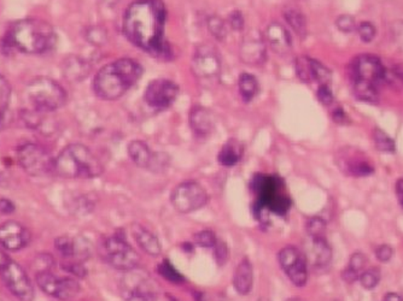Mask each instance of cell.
<instances>
[{"label": "cell", "instance_id": "obj_1", "mask_svg": "<svg viewBox=\"0 0 403 301\" xmlns=\"http://www.w3.org/2000/svg\"><path fill=\"white\" fill-rule=\"evenodd\" d=\"M167 8L162 0H137L123 16V33L132 44L153 56L167 59L172 48L165 40Z\"/></svg>", "mask_w": 403, "mask_h": 301}, {"label": "cell", "instance_id": "obj_2", "mask_svg": "<svg viewBox=\"0 0 403 301\" xmlns=\"http://www.w3.org/2000/svg\"><path fill=\"white\" fill-rule=\"evenodd\" d=\"M56 33L51 24L40 18H25L13 24L3 40V48L28 55L49 52L56 44Z\"/></svg>", "mask_w": 403, "mask_h": 301}, {"label": "cell", "instance_id": "obj_3", "mask_svg": "<svg viewBox=\"0 0 403 301\" xmlns=\"http://www.w3.org/2000/svg\"><path fill=\"white\" fill-rule=\"evenodd\" d=\"M141 65L131 58H120L97 72L93 81V89L103 101H116L140 80Z\"/></svg>", "mask_w": 403, "mask_h": 301}, {"label": "cell", "instance_id": "obj_4", "mask_svg": "<svg viewBox=\"0 0 403 301\" xmlns=\"http://www.w3.org/2000/svg\"><path fill=\"white\" fill-rule=\"evenodd\" d=\"M53 173L65 178L89 180L103 173V165L85 144L67 146L53 161Z\"/></svg>", "mask_w": 403, "mask_h": 301}, {"label": "cell", "instance_id": "obj_5", "mask_svg": "<svg viewBox=\"0 0 403 301\" xmlns=\"http://www.w3.org/2000/svg\"><path fill=\"white\" fill-rule=\"evenodd\" d=\"M387 69L378 57L363 55L351 65V79L355 94L367 103H375L378 99L380 84L385 81Z\"/></svg>", "mask_w": 403, "mask_h": 301}, {"label": "cell", "instance_id": "obj_6", "mask_svg": "<svg viewBox=\"0 0 403 301\" xmlns=\"http://www.w3.org/2000/svg\"><path fill=\"white\" fill-rule=\"evenodd\" d=\"M26 96L33 108L43 113H53L65 106L68 94L61 84L50 77L40 76L31 81L26 87Z\"/></svg>", "mask_w": 403, "mask_h": 301}, {"label": "cell", "instance_id": "obj_7", "mask_svg": "<svg viewBox=\"0 0 403 301\" xmlns=\"http://www.w3.org/2000/svg\"><path fill=\"white\" fill-rule=\"evenodd\" d=\"M253 189L258 195V206L275 215H285L290 209V199L284 193L282 181L277 176L258 175L253 181Z\"/></svg>", "mask_w": 403, "mask_h": 301}, {"label": "cell", "instance_id": "obj_8", "mask_svg": "<svg viewBox=\"0 0 403 301\" xmlns=\"http://www.w3.org/2000/svg\"><path fill=\"white\" fill-rule=\"evenodd\" d=\"M120 290L126 301H156L158 295V285L149 273L138 268L126 271Z\"/></svg>", "mask_w": 403, "mask_h": 301}, {"label": "cell", "instance_id": "obj_9", "mask_svg": "<svg viewBox=\"0 0 403 301\" xmlns=\"http://www.w3.org/2000/svg\"><path fill=\"white\" fill-rule=\"evenodd\" d=\"M101 254L108 264L122 271L136 269L139 264V256L136 249L129 245L121 234L108 237L103 244Z\"/></svg>", "mask_w": 403, "mask_h": 301}, {"label": "cell", "instance_id": "obj_10", "mask_svg": "<svg viewBox=\"0 0 403 301\" xmlns=\"http://www.w3.org/2000/svg\"><path fill=\"white\" fill-rule=\"evenodd\" d=\"M17 159L26 173L32 176H45L53 171V161L49 152L39 144H22L17 149Z\"/></svg>", "mask_w": 403, "mask_h": 301}, {"label": "cell", "instance_id": "obj_11", "mask_svg": "<svg viewBox=\"0 0 403 301\" xmlns=\"http://www.w3.org/2000/svg\"><path fill=\"white\" fill-rule=\"evenodd\" d=\"M172 204L180 213H189L204 208L208 201L206 189L194 181L177 186L170 197Z\"/></svg>", "mask_w": 403, "mask_h": 301}, {"label": "cell", "instance_id": "obj_12", "mask_svg": "<svg viewBox=\"0 0 403 301\" xmlns=\"http://www.w3.org/2000/svg\"><path fill=\"white\" fill-rule=\"evenodd\" d=\"M0 275L8 285L10 292L21 301H33L34 288L28 275L16 261L9 258L8 261L0 265Z\"/></svg>", "mask_w": 403, "mask_h": 301}, {"label": "cell", "instance_id": "obj_13", "mask_svg": "<svg viewBox=\"0 0 403 301\" xmlns=\"http://www.w3.org/2000/svg\"><path fill=\"white\" fill-rule=\"evenodd\" d=\"M191 70L196 79L201 81H213L221 74V59L219 53L209 45H203L196 50Z\"/></svg>", "mask_w": 403, "mask_h": 301}, {"label": "cell", "instance_id": "obj_14", "mask_svg": "<svg viewBox=\"0 0 403 301\" xmlns=\"http://www.w3.org/2000/svg\"><path fill=\"white\" fill-rule=\"evenodd\" d=\"M37 282L45 293L60 300H72L80 292V285L72 277H58L50 271L38 273Z\"/></svg>", "mask_w": 403, "mask_h": 301}, {"label": "cell", "instance_id": "obj_15", "mask_svg": "<svg viewBox=\"0 0 403 301\" xmlns=\"http://www.w3.org/2000/svg\"><path fill=\"white\" fill-rule=\"evenodd\" d=\"M279 264L290 278V281L297 287L306 285L308 280V263L304 253L294 246H287L279 252Z\"/></svg>", "mask_w": 403, "mask_h": 301}, {"label": "cell", "instance_id": "obj_16", "mask_svg": "<svg viewBox=\"0 0 403 301\" xmlns=\"http://www.w3.org/2000/svg\"><path fill=\"white\" fill-rule=\"evenodd\" d=\"M179 96V87L173 81L165 80V79H158V80L150 82L146 87L145 101L149 106L156 110H165L173 105L174 101H177Z\"/></svg>", "mask_w": 403, "mask_h": 301}, {"label": "cell", "instance_id": "obj_17", "mask_svg": "<svg viewBox=\"0 0 403 301\" xmlns=\"http://www.w3.org/2000/svg\"><path fill=\"white\" fill-rule=\"evenodd\" d=\"M243 63L250 67H260L266 62L267 45L261 33L251 30L243 38L239 48Z\"/></svg>", "mask_w": 403, "mask_h": 301}, {"label": "cell", "instance_id": "obj_18", "mask_svg": "<svg viewBox=\"0 0 403 301\" xmlns=\"http://www.w3.org/2000/svg\"><path fill=\"white\" fill-rule=\"evenodd\" d=\"M31 242V233L18 222H6L0 225V245L9 251L25 249Z\"/></svg>", "mask_w": 403, "mask_h": 301}, {"label": "cell", "instance_id": "obj_19", "mask_svg": "<svg viewBox=\"0 0 403 301\" xmlns=\"http://www.w3.org/2000/svg\"><path fill=\"white\" fill-rule=\"evenodd\" d=\"M307 263L311 268L316 270H323L330 265L332 259V249H331L326 237H309L306 244Z\"/></svg>", "mask_w": 403, "mask_h": 301}, {"label": "cell", "instance_id": "obj_20", "mask_svg": "<svg viewBox=\"0 0 403 301\" xmlns=\"http://www.w3.org/2000/svg\"><path fill=\"white\" fill-rule=\"evenodd\" d=\"M265 41L268 47L279 56H287L292 47L290 33L282 24L273 22L266 28L263 34Z\"/></svg>", "mask_w": 403, "mask_h": 301}, {"label": "cell", "instance_id": "obj_21", "mask_svg": "<svg viewBox=\"0 0 403 301\" xmlns=\"http://www.w3.org/2000/svg\"><path fill=\"white\" fill-rule=\"evenodd\" d=\"M189 125L199 137H209L214 130V118L208 108L196 105L189 111Z\"/></svg>", "mask_w": 403, "mask_h": 301}, {"label": "cell", "instance_id": "obj_22", "mask_svg": "<svg viewBox=\"0 0 403 301\" xmlns=\"http://www.w3.org/2000/svg\"><path fill=\"white\" fill-rule=\"evenodd\" d=\"M63 76L69 82H80L87 77L91 72V65L87 60L79 56L68 57L62 67Z\"/></svg>", "mask_w": 403, "mask_h": 301}, {"label": "cell", "instance_id": "obj_23", "mask_svg": "<svg viewBox=\"0 0 403 301\" xmlns=\"http://www.w3.org/2000/svg\"><path fill=\"white\" fill-rule=\"evenodd\" d=\"M339 164L342 165V168L346 169L348 174H351L354 176H367L373 173L372 165L355 151L354 152L346 151V153L341 157Z\"/></svg>", "mask_w": 403, "mask_h": 301}, {"label": "cell", "instance_id": "obj_24", "mask_svg": "<svg viewBox=\"0 0 403 301\" xmlns=\"http://www.w3.org/2000/svg\"><path fill=\"white\" fill-rule=\"evenodd\" d=\"M253 282H254L253 265L248 259H244L239 263L237 269L234 271V288L241 295H246L250 293L253 289Z\"/></svg>", "mask_w": 403, "mask_h": 301}, {"label": "cell", "instance_id": "obj_25", "mask_svg": "<svg viewBox=\"0 0 403 301\" xmlns=\"http://www.w3.org/2000/svg\"><path fill=\"white\" fill-rule=\"evenodd\" d=\"M132 230H133V237L138 245L146 254H149L151 257L160 256L161 245H160L158 237H155L153 233H150L148 229L139 225H134Z\"/></svg>", "mask_w": 403, "mask_h": 301}, {"label": "cell", "instance_id": "obj_26", "mask_svg": "<svg viewBox=\"0 0 403 301\" xmlns=\"http://www.w3.org/2000/svg\"><path fill=\"white\" fill-rule=\"evenodd\" d=\"M128 154L134 164L139 168L148 169L153 152L150 151L149 146L144 141L136 140L129 144Z\"/></svg>", "mask_w": 403, "mask_h": 301}, {"label": "cell", "instance_id": "obj_27", "mask_svg": "<svg viewBox=\"0 0 403 301\" xmlns=\"http://www.w3.org/2000/svg\"><path fill=\"white\" fill-rule=\"evenodd\" d=\"M242 146L239 144V142L234 140L228 141L219 153V161L223 166L231 168V166L238 164V161L242 158Z\"/></svg>", "mask_w": 403, "mask_h": 301}, {"label": "cell", "instance_id": "obj_28", "mask_svg": "<svg viewBox=\"0 0 403 301\" xmlns=\"http://www.w3.org/2000/svg\"><path fill=\"white\" fill-rule=\"evenodd\" d=\"M238 89L243 101L250 103L254 101L255 96H258L260 86L254 75L244 72L239 76Z\"/></svg>", "mask_w": 403, "mask_h": 301}, {"label": "cell", "instance_id": "obj_29", "mask_svg": "<svg viewBox=\"0 0 403 301\" xmlns=\"http://www.w3.org/2000/svg\"><path fill=\"white\" fill-rule=\"evenodd\" d=\"M366 257L361 252H355L351 256L347 269L344 270L342 273L343 280L346 282H355L360 277V273H363L366 265Z\"/></svg>", "mask_w": 403, "mask_h": 301}, {"label": "cell", "instance_id": "obj_30", "mask_svg": "<svg viewBox=\"0 0 403 301\" xmlns=\"http://www.w3.org/2000/svg\"><path fill=\"white\" fill-rule=\"evenodd\" d=\"M284 17L287 24L290 25V28L294 30L297 35L304 38L307 35V21L306 17L303 16V13L296 8H287L284 12Z\"/></svg>", "mask_w": 403, "mask_h": 301}, {"label": "cell", "instance_id": "obj_31", "mask_svg": "<svg viewBox=\"0 0 403 301\" xmlns=\"http://www.w3.org/2000/svg\"><path fill=\"white\" fill-rule=\"evenodd\" d=\"M331 72L318 60L311 59V80L318 82L320 86H330Z\"/></svg>", "mask_w": 403, "mask_h": 301}, {"label": "cell", "instance_id": "obj_32", "mask_svg": "<svg viewBox=\"0 0 403 301\" xmlns=\"http://www.w3.org/2000/svg\"><path fill=\"white\" fill-rule=\"evenodd\" d=\"M373 140H375V147L382 152L392 153L395 151V142L382 129H375Z\"/></svg>", "mask_w": 403, "mask_h": 301}, {"label": "cell", "instance_id": "obj_33", "mask_svg": "<svg viewBox=\"0 0 403 301\" xmlns=\"http://www.w3.org/2000/svg\"><path fill=\"white\" fill-rule=\"evenodd\" d=\"M85 39L89 41V44L94 46H101L108 40V33L103 27L99 25H93L85 30Z\"/></svg>", "mask_w": 403, "mask_h": 301}, {"label": "cell", "instance_id": "obj_34", "mask_svg": "<svg viewBox=\"0 0 403 301\" xmlns=\"http://www.w3.org/2000/svg\"><path fill=\"white\" fill-rule=\"evenodd\" d=\"M208 29L216 40H223L227 36V24L220 17L211 16L208 20Z\"/></svg>", "mask_w": 403, "mask_h": 301}, {"label": "cell", "instance_id": "obj_35", "mask_svg": "<svg viewBox=\"0 0 403 301\" xmlns=\"http://www.w3.org/2000/svg\"><path fill=\"white\" fill-rule=\"evenodd\" d=\"M74 237H61L56 240L57 252L61 254L65 259H74Z\"/></svg>", "mask_w": 403, "mask_h": 301}, {"label": "cell", "instance_id": "obj_36", "mask_svg": "<svg viewBox=\"0 0 403 301\" xmlns=\"http://www.w3.org/2000/svg\"><path fill=\"white\" fill-rule=\"evenodd\" d=\"M158 273L162 277H165L167 281L172 282V283H182L184 281V277L168 261H165L158 265Z\"/></svg>", "mask_w": 403, "mask_h": 301}, {"label": "cell", "instance_id": "obj_37", "mask_svg": "<svg viewBox=\"0 0 403 301\" xmlns=\"http://www.w3.org/2000/svg\"><path fill=\"white\" fill-rule=\"evenodd\" d=\"M359 280L363 288H375L380 281V271L377 268L363 270V273H360Z\"/></svg>", "mask_w": 403, "mask_h": 301}, {"label": "cell", "instance_id": "obj_38", "mask_svg": "<svg viewBox=\"0 0 403 301\" xmlns=\"http://www.w3.org/2000/svg\"><path fill=\"white\" fill-rule=\"evenodd\" d=\"M296 74L303 82H311V58L301 57L296 60Z\"/></svg>", "mask_w": 403, "mask_h": 301}, {"label": "cell", "instance_id": "obj_39", "mask_svg": "<svg viewBox=\"0 0 403 301\" xmlns=\"http://www.w3.org/2000/svg\"><path fill=\"white\" fill-rule=\"evenodd\" d=\"M194 240L196 245L204 247V249H210V247H214L218 239H216L213 232L202 230V232L194 235Z\"/></svg>", "mask_w": 403, "mask_h": 301}, {"label": "cell", "instance_id": "obj_40", "mask_svg": "<svg viewBox=\"0 0 403 301\" xmlns=\"http://www.w3.org/2000/svg\"><path fill=\"white\" fill-rule=\"evenodd\" d=\"M168 164H170V158L167 154H165V153H153L148 169L153 173H162V171H165Z\"/></svg>", "mask_w": 403, "mask_h": 301}, {"label": "cell", "instance_id": "obj_41", "mask_svg": "<svg viewBox=\"0 0 403 301\" xmlns=\"http://www.w3.org/2000/svg\"><path fill=\"white\" fill-rule=\"evenodd\" d=\"M308 237H326V225L321 218H311L307 225Z\"/></svg>", "mask_w": 403, "mask_h": 301}, {"label": "cell", "instance_id": "obj_42", "mask_svg": "<svg viewBox=\"0 0 403 301\" xmlns=\"http://www.w3.org/2000/svg\"><path fill=\"white\" fill-rule=\"evenodd\" d=\"M356 30L359 33L361 40L365 41V42H370V41L373 40L375 38V34H377L375 25L370 23V22L360 23Z\"/></svg>", "mask_w": 403, "mask_h": 301}, {"label": "cell", "instance_id": "obj_43", "mask_svg": "<svg viewBox=\"0 0 403 301\" xmlns=\"http://www.w3.org/2000/svg\"><path fill=\"white\" fill-rule=\"evenodd\" d=\"M62 268H63V270H65L67 273H72L74 276L81 277V278L87 275V270H86L85 266H84L80 261H65V263H63V265H62Z\"/></svg>", "mask_w": 403, "mask_h": 301}, {"label": "cell", "instance_id": "obj_44", "mask_svg": "<svg viewBox=\"0 0 403 301\" xmlns=\"http://www.w3.org/2000/svg\"><path fill=\"white\" fill-rule=\"evenodd\" d=\"M336 25L337 28L343 33H351L356 30L358 25L355 23V20L353 17L349 16V15H343V16H339L336 21Z\"/></svg>", "mask_w": 403, "mask_h": 301}, {"label": "cell", "instance_id": "obj_45", "mask_svg": "<svg viewBox=\"0 0 403 301\" xmlns=\"http://www.w3.org/2000/svg\"><path fill=\"white\" fill-rule=\"evenodd\" d=\"M11 96V89L8 80L0 74V108H8Z\"/></svg>", "mask_w": 403, "mask_h": 301}, {"label": "cell", "instance_id": "obj_46", "mask_svg": "<svg viewBox=\"0 0 403 301\" xmlns=\"http://www.w3.org/2000/svg\"><path fill=\"white\" fill-rule=\"evenodd\" d=\"M244 24H245V22H244L242 12L239 10H234V11L231 12L230 16H228V25L231 28L239 32L244 28Z\"/></svg>", "mask_w": 403, "mask_h": 301}, {"label": "cell", "instance_id": "obj_47", "mask_svg": "<svg viewBox=\"0 0 403 301\" xmlns=\"http://www.w3.org/2000/svg\"><path fill=\"white\" fill-rule=\"evenodd\" d=\"M316 96H318L319 101L326 106L333 103V94H332L330 86H319Z\"/></svg>", "mask_w": 403, "mask_h": 301}, {"label": "cell", "instance_id": "obj_48", "mask_svg": "<svg viewBox=\"0 0 403 301\" xmlns=\"http://www.w3.org/2000/svg\"><path fill=\"white\" fill-rule=\"evenodd\" d=\"M215 258L218 261L219 264H223L228 257V249L225 242L222 241H216L214 246Z\"/></svg>", "mask_w": 403, "mask_h": 301}, {"label": "cell", "instance_id": "obj_49", "mask_svg": "<svg viewBox=\"0 0 403 301\" xmlns=\"http://www.w3.org/2000/svg\"><path fill=\"white\" fill-rule=\"evenodd\" d=\"M375 256H377L379 261L387 263V261H390L392 256H394V251H392L390 246L384 244V245L378 246V247L375 249Z\"/></svg>", "mask_w": 403, "mask_h": 301}, {"label": "cell", "instance_id": "obj_50", "mask_svg": "<svg viewBox=\"0 0 403 301\" xmlns=\"http://www.w3.org/2000/svg\"><path fill=\"white\" fill-rule=\"evenodd\" d=\"M392 39L397 46L403 48V22H397L391 28Z\"/></svg>", "mask_w": 403, "mask_h": 301}, {"label": "cell", "instance_id": "obj_51", "mask_svg": "<svg viewBox=\"0 0 403 301\" xmlns=\"http://www.w3.org/2000/svg\"><path fill=\"white\" fill-rule=\"evenodd\" d=\"M15 204L9 199H0V212L3 215H11L15 212Z\"/></svg>", "mask_w": 403, "mask_h": 301}, {"label": "cell", "instance_id": "obj_52", "mask_svg": "<svg viewBox=\"0 0 403 301\" xmlns=\"http://www.w3.org/2000/svg\"><path fill=\"white\" fill-rule=\"evenodd\" d=\"M385 79H390V80L399 81V84L403 86V67L402 65H397L391 72V75H385Z\"/></svg>", "mask_w": 403, "mask_h": 301}, {"label": "cell", "instance_id": "obj_53", "mask_svg": "<svg viewBox=\"0 0 403 301\" xmlns=\"http://www.w3.org/2000/svg\"><path fill=\"white\" fill-rule=\"evenodd\" d=\"M333 118H335L337 123H343V122H346V120H347V116H346V113H344L342 108H337L335 113H333Z\"/></svg>", "mask_w": 403, "mask_h": 301}, {"label": "cell", "instance_id": "obj_54", "mask_svg": "<svg viewBox=\"0 0 403 301\" xmlns=\"http://www.w3.org/2000/svg\"><path fill=\"white\" fill-rule=\"evenodd\" d=\"M396 194H397L399 203L403 206V178L396 182Z\"/></svg>", "mask_w": 403, "mask_h": 301}, {"label": "cell", "instance_id": "obj_55", "mask_svg": "<svg viewBox=\"0 0 403 301\" xmlns=\"http://www.w3.org/2000/svg\"><path fill=\"white\" fill-rule=\"evenodd\" d=\"M383 301H403L402 297L397 293H387Z\"/></svg>", "mask_w": 403, "mask_h": 301}, {"label": "cell", "instance_id": "obj_56", "mask_svg": "<svg viewBox=\"0 0 403 301\" xmlns=\"http://www.w3.org/2000/svg\"><path fill=\"white\" fill-rule=\"evenodd\" d=\"M6 115H8V108H0V127L4 125Z\"/></svg>", "mask_w": 403, "mask_h": 301}, {"label": "cell", "instance_id": "obj_57", "mask_svg": "<svg viewBox=\"0 0 403 301\" xmlns=\"http://www.w3.org/2000/svg\"><path fill=\"white\" fill-rule=\"evenodd\" d=\"M194 297H196V301H206L204 300V297H203V295H202V294H196V295H194Z\"/></svg>", "mask_w": 403, "mask_h": 301}, {"label": "cell", "instance_id": "obj_58", "mask_svg": "<svg viewBox=\"0 0 403 301\" xmlns=\"http://www.w3.org/2000/svg\"><path fill=\"white\" fill-rule=\"evenodd\" d=\"M287 301H303L302 299H297V297H294V299H290V300Z\"/></svg>", "mask_w": 403, "mask_h": 301}, {"label": "cell", "instance_id": "obj_59", "mask_svg": "<svg viewBox=\"0 0 403 301\" xmlns=\"http://www.w3.org/2000/svg\"><path fill=\"white\" fill-rule=\"evenodd\" d=\"M258 301H267V300H263V299H261V300H258Z\"/></svg>", "mask_w": 403, "mask_h": 301}]
</instances>
